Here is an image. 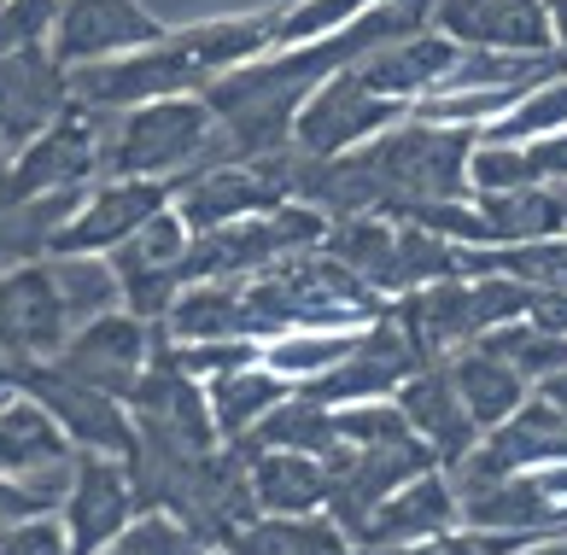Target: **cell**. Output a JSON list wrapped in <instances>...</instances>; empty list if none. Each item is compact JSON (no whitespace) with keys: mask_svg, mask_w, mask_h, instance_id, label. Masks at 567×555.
I'll use <instances>...</instances> for the list:
<instances>
[{"mask_svg":"<svg viewBox=\"0 0 567 555\" xmlns=\"http://www.w3.org/2000/svg\"><path fill=\"white\" fill-rule=\"evenodd\" d=\"M276 24L281 12H258V18H217V24H194V30H171L153 48L100 59V65H76L71 71V100L89 112H130L146 100H171V94H199L205 82H217L223 71L251 65L276 48Z\"/></svg>","mask_w":567,"mask_h":555,"instance_id":"obj_1","label":"cell"},{"mask_svg":"<svg viewBox=\"0 0 567 555\" xmlns=\"http://www.w3.org/2000/svg\"><path fill=\"white\" fill-rule=\"evenodd\" d=\"M386 316V298L369 281H357L328 251H292L240 281V322L246 339H281V333H328V328H369Z\"/></svg>","mask_w":567,"mask_h":555,"instance_id":"obj_2","label":"cell"},{"mask_svg":"<svg viewBox=\"0 0 567 555\" xmlns=\"http://www.w3.org/2000/svg\"><path fill=\"white\" fill-rule=\"evenodd\" d=\"M486 130L468 123H433V117H404L386 135H374L357 153L369 158V169L381 176L386 217H404L410 205H439V199H474L468 187V158Z\"/></svg>","mask_w":567,"mask_h":555,"instance_id":"obj_3","label":"cell"},{"mask_svg":"<svg viewBox=\"0 0 567 555\" xmlns=\"http://www.w3.org/2000/svg\"><path fill=\"white\" fill-rule=\"evenodd\" d=\"M217 146V112L205 94L146 100L130 112H106V146H100V176H146L182 182Z\"/></svg>","mask_w":567,"mask_h":555,"instance_id":"obj_4","label":"cell"},{"mask_svg":"<svg viewBox=\"0 0 567 555\" xmlns=\"http://www.w3.org/2000/svg\"><path fill=\"white\" fill-rule=\"evenodd\" d=\"M176 187V217L194 228V234H212L228 223H246V217H264L292 199V146L287 153H269L258 164H212V169H194V176L171 182Z\"/></svg>","mask_w":567,"mask_h":555,"instance_id":"obj_5","label":"cell"},{"mask_svg":"<svg viewBox=\"0 0 567 555\" xmlns=\"http://www.w3.org/2000/svg\"><path fill=\"white\" fill-rule=\"evenodd\" d=\"M12 387L30 392L41 410L65 426V439L76 444V451L130 462V451H135V415H130V403H123V398L82 387V380L59 374L53 362H12Z\"/></svg>","mask_w":567,"mask_h":555,"instance_id":"obj_6","label":"cell"},{"mask_svg":"<svg viewBox=\"0 0 567 555\" xmlns=\"http://www.w3.org/2000/svg\"><path fill=\"white\" fill-rule=\"evenodd\" d=\"M462 532H503V538H550L567 532V462L520 467L492 485L456 491Z\"/></svg>","mask_w":567,"mask_h":555,"instance_id":"obj_7","label":"cell"},{"mask_svg":"<svg viewBox=\"0 0 567 555\" xmlns=\"http://www.w3.org/2000/svg\"><path fill=\"white\" fill-rule=\"evenodd\" d=\"M415 369H427V357H422V346L404 333V322H398L392 305H386V316H374V322L363 328V339L351 346V357H340L333 369L299 380V392L328 403V410H346V403L392 398Z\"/></svg>","mask_w":567,"mask_h":555,"instance_id":"obj_8","label":"cell"},{"mask_svg":"<svg viewBox=\"0 0 567 555\" xmlns=\"http://www.w3.org/2000/svg\"><path fill=\"white\" fill-rule=\"evenodd\" d=\"M153 351H158V322H146L135 310H106L65 339V351L53 357V369L130 403L141 374L153 369Z\"/></svg>","mask_w":567,"mask_h":555,"instance_id":"obj_9","label":"cell"},{"mask_svg":"<svg viewBox=\"0 0 567 555\" xmlns=\"http://www.w3.org/2000/svg\"><path fill=\"white\" fill-rule=\"evenodd\" d=\"M404 117H410V100H386V94L363 89L351 71H340L305 100L299 123H292V146L305 158H340V153L369 146L374 135H386Z\"/></svg>","mask_w":567,"mask_h":555,"instance_id":"obj_10","label":"cell"},{"mask_svg":"<svg viewBox=\"0 0 567 555\" xmlns=\"http://www.w3.org/2000/svg\"><path fill=\"white\" fill-rule=\"evenodd\" d=\"M544 462H567V415L556 410L550 398H527L520 410L480 433V444L456 467H445L456 491H474V485H492L503 474H520V467H544Z\"/></svg>","mask_w":567,"mask_h":555,"instance_id":"obj_11","label":"cell"},{"mask_svg":"<svg viewBox=\"0 0 567 555\" xmlns=\"http://www.w3.org/2000/svg\"><path fill=\"white\" fill-rule=\"evenodd\" d=\"M100 146H106V112H89V105L71 100L35 141L12 153L18 199L59 194V187H82L89 176H100Z\"/></svg>","mask_w":567,"mask_h":555,"instance_id":"obj_12","label":"cell"},{"mask_svg":"<svg viewBox=\"0 0 567 555\" xmlns=\"http://www.w3.org/2000/svg\"><path fill=\"white\" fill-rule=\"evenodd\" d=\"M427 467H445V462H439V451L422 444V439H404V444H340V451L328 456V474H333L328 515L340 521L346 532H357L374 503H386L398 485L422 480Z\"/></svg>","mask_w":567,"mask_h":555,"instance_id":"obj_13","label":"cell"},{"mask_svg":"<svg viewBox=\"0 0 567 555\" xmlns=\"http://www.w3.org/2000/svg\"><path fill=\"white\" fill-rule=\"evenodd\" d=\"M76 333L48 258L0 275V362H53Z\"/></svg>","mask_w":567,"mask_h":555,"instance_id":"obj_14","label":"cell"},{"mask_svg":"<svg viewBox=\"0 0 567 555\" xmlns=\"http://www.w3.org/2000/svg\"><path fill=\"white\" fill-rule=\"evenodd\" d=\"M187 246H194V228H187L176 217V205H171V210H158L146 228H135L117 251H106L117 281H123V310L146 316V322H164V310H171L176 292L187 287L182 281Z\"/></svg>","mask_w":567,"mask_h":555,"instance_id":"obj_15","label":"cell"},{"mask_svg":"<svg viewBox=\"0 0 567 555\" xmlns=\"http://www.w3.org/2000/svg\"><path fill=\"white\" fill-rule=\"evenodd\" d=\"M135 515H141V497H135L130 462H123V456L76 451V474L65 485V503H59V521H65L71 555H100Z\"/></svg>","mask_w":567,"mask_h":555,"instance_id":"obj_16","label":"cell"},{"mask_svg":"<svg viewBox=\"0 0 567 555\" xmlns=\"http://www.w3.org/2000/svg\"><path fill=\"white\" fill-rule=\"evenodd\" d=\"M0 474L30 480L53 503H65V485L76 474V444L65 439V426L18 387L0 392Z\"/></svg>","mask_w":567,"mask_h":555,"instance_id":"obj_17","label":"cell"},{"mask_svg":"<svg viewBox=\"0 0 567 555\" xmlns=\"http://www.w3.org/2000/svg\"><path fill=\"white\" fill-rule=\"evenodd\" d=\"M176 205V187L171 182H146V176H106L94 187V194H82L76 217L59 228V240L48 258H59V251H117L123 240H130L135 228H146L158 217V210Z\"/></svg>","mask_w":567,"mask_h":555,"instance_id":"obj_18","label":"cell"},{"mask_svg":"<svg viewBox=\"0 0 567 555\" xmlns=\"http://www.w3.org/2000/svg\"><path fill=\"white\" fill-rule=\"evenodd\" d=\"M164 35L171 30H164L141 0H65L48 48L65 71H76V65H100V59L153 48V41H164Z\"/></svg>","mask_w":567,"mask_h":555,"instance_id":"obj_19","label":"cell"},{"mask_svg":"<svg viewBox=\"0 0 567 555\" xmlns=\"http://www.w3.org/2000/svg\"><path fill=\"white\" fill-rule=\"evenodd\" d=\"M462 526V503H456V485L445 467H427L422 480L398 485L386 503H374L363 526L351 532L357 549H398V544H427V538H445V532Z\"/></svg>","mask_w":567,"mask_h":555,"instance_id":"obj_20","label":"cell"},{"mask_svg":"<svg viewBox=\"0 0 567 555\" xmlns=\"http://www.w3.org/2000/svg\"><path fill=\"white\" fill-rule=\"evenodd\" d=\"M433 30L456 48H497V53H561L550 35L544 0H439Z\"/></svg>","mask_w":567,"mask_h":555,"instance_id":"obj_21","label":"cell"},{"mask_svg":"<svg viewBox=\"0 0 567 555\" xmlns=\"http://www.w3.org/2000/svg\"><path fill=\"white\" fill-rule=\"evenodd\" d=\"M71 105V71L53 59V48H30L0 59V146L18 153Z\"/></svg>","mask_w":567,"mask_h":555,"instance_id":"obj_22","label":"cell"},{"mask_svg":"<svg viewBox=\"0 0 567 555\" xmlns=\"http://www.w3.org/2000/svg\"><path fill=\"white\" fill-rule=\"evenodd\" d=\"M392 403L410 415L415 439H427L445 467H456L480 444V426L468 415V403H462L456 380H451V362H427V369H415L404 387L392 392Z\"/></svg>","mask_w":567,"mask_h":555,"instance_id":"obj_23","label":"cell"},{"mask_svg":"<svg viewBox=\"0 0 567 555\" xmlns=\"http://www.w3.org/2000/svg\"><path fill=\"white\" fill-rule=\"evenodd\" d=\"M456 59H462V48H456L445 30H415L404 41H392V48L363 53L351 65V76L363 82V89L386 94V100H410L415 105V94L445 89V76L456 71Z\"/></svg>","mask_w":567,"mask_h":555,"instance_id":"obj_24","label":"cell"},{"mask_svg":"<svg viewBox=\"0 0 567 555\" xmlns=\"http://www.w3.org/2000/svg\"><path fill=\"white\" fill-rule=\"evenodd\" d=\"M246 451V474H251V497L264 515H322L333 497V474L328 456H299V451Z\"/></svg>","mask_w":567,"mask_h":555,"instance_id":"obj_25","label":"cell"},{"mask_svg":"<svg viewBox=\"0 0 567 555\" xmlns=\"http://www.w3.org/2000/svg\"><path fill=\"white\" fill-rule=\"evenodd\" d=\"M292 392L299 387H292L287 374H276L269 362H246V369H228V374L205 380V403H212V421H217L223 444H240L251 426Z\"/></svg>","mask_w":567,"mask_h":555,"instance_id":"obj_26","label":"cell"},{"mask_svg":"<svg viewBox=\"0 0 567 555\" xmlns=\"http://www.w3.org/2000/svg\"><path fill=\"white\" fill-rule=\"evenodd\" d=\"M451 362V380H456V392H462V403H468V415H474V426L480 433H492V426H503L520 403L533 398V380L527 374H515L503 357H492L486 346H462L456 357H445Z\"/></svg>","mask_w":567,"mask_h":555,"instance_id":"obj_27","label":"cell"},{"mask_svg":"<svg viewBox=\"0 0 567 555\" xmlns=\"http://www.w3.org/2000/svg\"><path fill=\"white\" fill-rule=\"evenodd\" d=\"M322 251L346 264L357 281H369L386 305L398 298V217H333Z\"/></svg>","mask_w":567,"mask_h":555,"instance_id":"obj_28","label":"cell"},{"mask_svg":"<svg viewBox=\"0 0 567 555\" xmlns=\"http://www.w3.org/2000/svg\"><path fill=\"white\" fill-rule=\"evenodd\" d=\"M235 555H357L351 532L322 508V515H258L228 538Z\"/></svg>","mask_w":567,"mask_h":555,"instance_id":"obj_29","label":"cell"},{"mask_svg":"<svg viewBox=\"0 0 567 555\" xmlns=\"http://www.w3.org/2000/svg\"><path fill=\"white\" fill-rule=\"evenodd\" d=\"M480 217L492 228V246L556 240L567 234V187H515V194H474Z\"/></svg>","mask_w":567,"mask_h":555,"instance_id":"obj_30","label":"cell"},{"mask_svg":"<svg viewBox=\"0 0 567 555\" xmlns=\"http://www.w3.org/2000/svg\"><path fill=\"white\" fill-rule=\"evenodd\" d=\"M240 444H251V451H299V456H333L340 451V415L328 410V403H317V398H305V392H292V398H281L276 410H269L251 433L240 439Z\"/></svg>","mask_w":567,"mask_h":555,"instance_id":"obj_31","label":"cell"},{"mask_svg":"<svg viewBox=\"0 0 567 555\" xmlns=\"http://www.w3.org/2000/svg\"><path fill=\"white\" fill-rule=\"evenodd\" d=\"M164 333L176 346H194V339H246L240 281H187L176 292V305L164 310Z\"/></svg>","mask_w":567,"mask_h":555,"instance_id":"obj_32","label":"cell"},{"mask_svg":"<svg viewBox=\"0 0 567 555\" xmlns=\"http://www.w3.org/2000/svg\"><path fill=\"white\" fill-rule=\"evenodd\" d=\"M48 269L76 328L106 310H123V281H117L112 258H100V251H59V258H48Z\"/></svg>","mask_w":567,"mask_h":555,"instance_id":"obj_33","label":"cell"},{"mask_svg":"<svg viewBox=\"0 0 567 555\" xmlns=\"http://www.w3.org/2000/svg\"><path fill=\"white\" fill-rule=\"evenodd\" d=\"M474 346H486L492 357H503L515 374H527L533 387H538L544 374L567 369V333H550V328H538V322H503L492 333H480Z\"/></svg>","mask_w":567,"mask_h":555,"instance_id":"obj_34","label":"cell"},{"mask_svg":"<svg viewBox=\"0 0 567 555\" xmlns=\"http://www.w3.org/2000/svg\"><path fill=\"white\" fill-rule=\"evenodd\" d=\"M567 130V76H550V82H538V89H527L509 112H503L486 141H503V146H527L538 135H556Z\"/></svg>","mask_w":567,"mask_h":555,"instance_id":"obj_35","label":"cell"},{"mask_svg":"<svg viewBox=\"0 0 567 555\" xmlns=\"http://www.w3.org/2000/svg\"><path fill=\"white\" fill-rule=\"evenodd\" d=\"M357 339H363V328H346V333H281V339L264 346V362L299 387V380H310V374L333 369L340 357H351Z\"/></svg>","mask_w":567,"mask_h":555,"instance_id":"obj_36","label":"cell"},{"mask_svg":"<svg viewBox=\"0 0 567 555\" xmlns=\"http://www.w3.org/2000/svg\"><path fill=\"white\" fill-rule=\"evenodd\" d=\"M100 555H205V544L176 515H164V508H141V515L123 526Z\"/></svg>","mask_w":567,"mask_h":555,"instance_id":"obj_37","label":"cell"},{"mask_svg":"<svg viewBox=\"0 0 567 555\" xmlns=\"http://www.w3.org/2000/svg\"><path fill=\"white\" fill-rule=\"evenodd\" d=\"M374 0H299V7L281 12L276 24V48H305V41H322L333 30H346L357 12H369Z\"/></svg>","mask_w":567,"mask_h":555,"instance_id":"obj_38","label":"cell"},{"mask_svg":"<svg viewBox=\"0 0 567 555\" xmlns=\"http://www.w3.org/2000/svg\"><path fill=\"white\" fill-rule=\"evenodd\" d=\"M468 187H474V194H515V187H538L533 164H527V146H503V141L480 135L474 158H468Z\"/></svg>","mask_w":567,"mask_h":555,"instance_id":"obj_39","label":"cell"},{"mask_svg":"<svg viewBox=\"0 0 567 555\" xmlns=\"http://www.w3.org/2000/svg\"><path fill=\"white\" fill-rule=\"evenodd\" d=\"M65 0H0V59L48 48Z\"/></svg>","mask_w":567,"mask_h":555,"instance_id":"obj_40","label":"cell"},{"mask_svg":"<svg viewBox=\"0 0 567 555\" xmlns=\"http://www.w3.org/2000/svg\"><path fill=\"white\" fill-rule=\"evenodd\" d=\"M333 415H340V439H346V444H404V439H415L410 415L398 410L392 398L346 403V410H333ZM422 444H427V439H422Z\"/></svg>","mask_w":567,"mask_h":555,"instance_id":"obj_41","label":"cell"},{"mask_svg":"<svg viewBox=\"0 0 567 555\" xmlns=\"http://www.w3.org/2000/svg\"><path fill=\"white\" fill-rule=\"evenodd\" d=\"M0 555H71V538H65V521L53 515H30L0 532Z\"/></svg>","mask_w":567,"mask_h":555,"instance_id":"obj_42","label":"cell"},{"mask_svg":"<svg viewBox=\"0 0 567 555\" xmlns=\"http://www.w3.org/2000/svg\"><path fill=\"white\" fill-rule=\"evenodd\" d=\"M53 497L48 491H35L30 480H18V474H0V532L18 526V521H30V515H53Z\"/></svg>","mask_w":567,"mask_h":555,"instance_id":"obj_43","label":"cell"},{"mask_svg":"<svg viewBox=\"0 0 567 555\" xmlns=\"http://www.w3.org/2000/svg\"><path fill=\"white\" fill-rule=\"evenodd\" d=\"M527 164H533L538 187H567V130L527 141Z\"/></svg>","mask_w":567,"mask_h":555,"instance_id":"obj_44","label":"cell"},{"mask_svg":"<svg viewBox=\"0 0 567 555\" xmlns=\"http://www.w3.org/2000/svg\"><path fill=\"white\" fill-rule=\"evenodd\" d=\"M533 392H538V398H550V403H556V410L567 415V369H556V374H544V380H538V387H533Z\"/></svg>","mask_w":567,"mask_h":555,"instance_id":"obj_45","label":"cell"},{"mask_svg":"<svg viewBox=\"0 0 567 555\" xmlns=\"http://www.w3.org/2000/svg\"><path fill=\"white\" fill-rule=\"evenodd\" d=\"M515 555H567V532H550V538H533V544H520Z\"/></svg>","mask_w":567,"mask_h":555,"instance_id":"obj_46","label":"cell"},{"mask_svg":"<svg viewBox=\"0 0 567 555\" xmlns=\"http://www.w3.org/2000/svg\"><path fill=\"white\" fill-rule=\"evenodd\" d=\"M544 12H550V35H556V48L567 53V0H544Z\"/></svg>","mask_w":567,"mask_h":555,"instance_id":"obj_47","label":"cell"},{"mask_svg":"<svg viewBox=\"0 0 567 555\" xmlns=\"http://www.w3.org/2000/svg\"><path fill=\"white\" fill-rule=\"evenodd\" d=\"M7 205H18V187H12V153L0 146V210Z\"/></svg>","mask_w":567,"mask_h":555,"instance_id":"obj_48","label":"cell"},{"mask_svg":"<svg viewBox=\"0 0 567 555\" xmlns=\"http://www.w3.org/2000/svg\"><path fill=\"white\" fill-rule=\"evenodd\" d=\"M445 544H451V555H486V549H480V544H474V532H462V526L451 532V538H445Z\"/></svg>","mask_w":567,"mask_h":555,"instance_id":"obj_49","label":"cell"},{"mask_svg":"<svg viewBox=\"0 0 567 555\" xmlns=\"http://www.w3.org/2000/svg\"><path fill=\"white\" fill-rule=\"evenodd\" d=\"M205 555H235V549H228V544H212V549H205Z\"/></svg>","mask_w":567,"mask_h":555,"instance_id":"obj_50","label":"cell"}]
</instances>
